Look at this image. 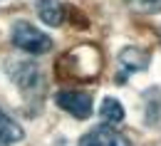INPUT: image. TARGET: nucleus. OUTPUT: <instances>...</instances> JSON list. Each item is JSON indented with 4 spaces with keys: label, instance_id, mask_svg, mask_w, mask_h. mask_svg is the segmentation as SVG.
Here are the masks:
<instances>
[{
    "label": "nucleus",
    "instance_id": "nucleus-1",
    "mask_svg": "<svg viewBox=\"0 0 161 146\" xmlns=\"http://www.w3.org/2000/svg\"><path fill=\"white\" fill-rule=\"evenodd\" d=\"M55 72L64 79H94L102 72V52L94 45H80L75 50H69L67 55H62L60 64L55 67Z\"/></svg>",
    "mask_w": 161,
    "mask_h": 146
},
{
    "label": "nucleus",
    "instance_id": "nucleus-2",
    "mask_svg": "<svg viewBox=\"0 0 161 146\" xmlns=\"http://www.w3.org/2000/svg\"><path fill=\"white\" fill-rule=\"evenodd\" d=\"M10 37H13V45L18 50H25L30 55H45L52 50V37L45 35L42 30H37L35 25L25 20H18L10 30Z\"/></svg>",
    "mask_w": 161,
    "mask_h": 146
},
{
    "label": "nucleus",
    "instance_id": "nucleus-3",
    "mask_svg": "<svg viewBox=\"0 0 161 146\" xmlns=\"http://www.w3.org/2000/svg\"><path fill=\"white\" fill-rule=\"evenodd\" d=\"M8 74L10 79L20 87L25 94H42L45 92V79L35 62H8Z\"/></svg>",
    "mask_w": 161,
    "mask_h": 146
},
{
    "label": "nucleus",
    "instance_id": "nucleus-4",
    "mask_svg": "<svg viewBox=\"0 0 161 146\" xmlns=\"http://www.w3.org/2000/svg\"><path fill=\"white\" fill-rule=\"evenodd\" d=\"M55 104L64 109L67 114H72L75 119H89L92 114V97L80 89H62L55 97Z\"/></svg>",
    "mask_w": 161,
    "mask_h": 146
},
{
    "label": "nucleus",
    "instance_id": "nucleus-5",
    "mask_svg": "<svg viewBox=\"0 0 161 146\" xmlns=\"http://www.w3.org/2000/svg\"><path fill=\"white\" fill-rule=\"evenodd\" d=\"M149 60H151V55H149L146 50H141V47H124V50L119 52L121 72L114 77V82L124 84L131 72H144V69L149 67Z\"/></svg>",
    "mask_w": 161,
    "mask_h": 146
},
{
    "label": "nucleus",
    "instance_id": "nucleus-6",
    "mask_svg": "<svg viewBox=\"0 0 161 146\" xmlns=\"http://www.w3.org/2000/svg\"><path fill=\"white\" fill-rule=\"evenodd\" d=\"M80 146H131V141L112 126H97L80 139Z\"/></svg>",
    "mask_w": 161,
    "mask_h": 146
},
{
    "label": "nucleus",
    "instance_id": "nucleus-7",
    "mask_svg": "<svg viewBox=\"0 0 161 146\" xmlns=\"http://www.w3.org/2000/svg\"><path fill=\"white\" fill-rule=\"evenodd\" d=\"M35 8H37V15L42 22L57 27L64 20V8H62L60 0H35Z\"/></svg>",
    "mask_w": 161,
    "mask_h": 146
},
{
    "label": "nucleus",
    "instance_id": "nucleus-8",
    "mask_svg": "<svg viewBox=\"0 0 161 146\" xmlns=\"http://www.w3.org/2000/svg\"><path fill=\"white\" fill-rule=\"evenodd\" d=\"M22 136H25V131L20 129V124L0 109V146H13L22 141Z\"/></svg>",
    "mask_w": 161,
    "mask_h": 146
},
{
    "label": "nucleus",
    "instance_id": "nucleus-9",
    "mask_svg": "<svg viewBox=\"0 0 161 146\" xmlns=\"http://www.w3.org/2000/svg\"><path fill=\"white\" fill-rule=\"evenodd\" d=\"M124 106L114 99V97H104V102H102V106H99V119L104 122V126H119L121 122H124Z\"/></svg>",
    "mask_w": 161,
    "mask_h": 146
},
{
    "label": "nucleus",
    "instance_id": "nucleus-10",
    "mask_svg": "<svg viewBox=\"0 0 161 146\" xmlns=\"http://www.w3.org/2000/svg\"><path fill=\"white\" fill-rule=\"evenodd\" d=\"M131 10L144 13V15H156L161 13V0H126Z\"/></svg>",
    "mask_w": 161,
    "mask_h": 146
},
{
    "label": "nucleus",
    "instance_id": "nucleus-11",
    "mask_svg": "<svg viewBox=\"0 0 161 146\" xmlns=\"http://www.w3.org/2000/svg\"><path fill=\"white\" fill-rule=\"evenodd\" d=\"M159 37H161V27H159Z\"/></svg>",
    "mask_w": 161,
    "mask_h": 146
}]
</instances>
